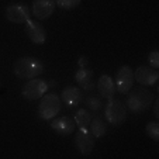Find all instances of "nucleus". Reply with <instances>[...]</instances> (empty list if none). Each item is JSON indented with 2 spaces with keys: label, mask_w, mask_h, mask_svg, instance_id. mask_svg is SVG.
<instances>
[{
  "label": "nucleus",
  "mask_w": 159,
  "mask_h": 159,
  "mask_svg": "<svg viewBox=\"0 0 159 159\" xmlns=\"http://www.w3.org/2000/svg\"><path fill=\"white\" fill-rule=\"evenodd\" d=\"M13 72L18 79H34L44 72V63L33 57H24L16 61Z\"/></svg>",
  "instance_id": "f257e3e1"
},
{
  "label": "nucleus",
  "mask_w": 159,
  "mask_h": 159,
  "mask_svg": "<svg viewBox=\"0 0 159 159\" xmlns=\"http://www.w3.org/2000/svg\"><path fill=\"white\" fill-rule=\"evenodd\" d=\"M127 94H128V97H127V107L134 114L144 113L145 110L149 108V106L153 102V94L148 89H144V87H137L132 92H128Z\"/></svg>",
  "instance_id": "f03ea898"
},
{
  "label": "nucleus",
  "mask_w": 159,
  "mask_h": 159,
  "mask_svg": "<svg viewBox=\"0 0 159 159\" xmlns=\"http://www.w3.org/2000/svg\"><path fill=\"white\" fill-rule=\"evenodd\" d=\"M61 97L55 93H45L38 104V117L41 120H51L61 111Z\"/></svg>",
  "instance_id": "7ed1b4c3"
},
{
  "label": "nucleus",
  "mask_w": 159,
  "mask_h": 159,
  "mask_svg": "<svg viewBox=\"0 0 159 159\" xmlns=\"http://www.w3.org/2000/svg\"><path fill=\"white\" fill-rule=\"evenodd\" d=\"M104 118L111 125L120 127L127 120V110L124 103L114 97L108 99V103L104 107Z\"/></svg>",
  "instance_id": "20e7f679"
},
{
  "label": "nucleus",
  "mask_w": 159,
  "mask_h": 159,
  "mask_svg": "<svg viewBox=\"0 0 159 159\" xmlns=\"http://www.w3.org/2000/svg\"><path fill=\"white\" fill-rule=\"evenodd\" d=\"M48 83L41 79H28V82L24 84L23 90H21V94L25 100L28 102H34V100H38L44 96L47 92H48Z\"/></svg>",
  "instance_id": "39448f33"
},
{
  "label": "nucleus",
  "mask_w": 159,
  "mask_h": 159,
  "mask_svg": "<svg viewBox=\"0 0 159 159\" xmlns=\"http://www.w3.org/2000/svg\"><path fill=\"white\" fill-rule=\"evenodd\" d=\"M116 92L121 94H127L129 90L132 89L134 84V72L128 65L121 66L117 70V76H116Z\"/></svg>",
  "instance_id": "423d86ee"
},
{
  "label": "nucleus",
  "mask_w": 159,
  "mask_h": 159,
  "mask_svg": "<svg viewBox=\"0 0 159 159\" xmlns=\"http://www.w3.org/2000/svg\"><path fill=\"white\" fill-rule=\"evenodd\" d=\"M31 11L28 9V6L21 3H13L10 6H7L6 9V17L10 23L14 24H25V21L30 20Z\"/></svg>",
  "instance_id": "0eeeda50"
},
{
  "label": "nucleus",
  "mask_w": 159,
  "mask_h": 159,
  "mask_svg": "<svg viewBox=\"0 0 159 159\" xmlns=\"http://www.w3.org/2000/svg\"><path fill=\"white\" fill-rule=\"evenodd\" d=\"M75 145L82 155L87 156L92 153V151L94 148V137L90 134L89 129L79 128V131L76 132V137H75Z\"/></svg>",
  "instance_id": "6e6552de"
},
{
  "label": "nucleus",
  "mask_w": 159,
  "mask_h": 159,
  "mask_svg": "<svg viewBox=\"0 0 159 159\" xmlns=\"http://www.w3.org/2000/svg\"><path fill=\"white\" fill-rule=\"evenodd\" d=\"M134 80H137L142 86H153L159 80V73L153 68L139 66L134 72Z\"/></svg>",
  "instance_id": "1a4fd4ad"
},
{
  "label": "nucleus",
  "mask_w": 159,
  "mask_h": 159,
  "mask_svg": "<svg viewBox=\"0 0 159 159\" xmlns=\"http://www.w3.org/2000/svg\"><path fill=\"white\" fill-rule=\"evenodd\" d=\"M57 3L55 0H34L33 2V14L37 20H47L55 11Z\"/></svg>",
  "instance_id": "9d476101"
},
{
  "label": "nucleus",
  "mask_w": 159,
  "mask_h": 159,
  "mask_svg": "<svg viewBox=\"0 0 159 159\" xmlns=\"http://www.w3.org/2000/svg\"><path fill=\"white\" fill-rule=\"evenodd\" d=\"M25 33H27L28 38L31 39V42H34L37 45H42L45 42V39H47L45 28L39 23L33 21L31 18L25 21Z\"/></svg>",
  "instance_id": "9b49d317"
},
{
  "label": "nucleus",
  "mask_w": 159,
  "mask_h": 159,
  "mask_svg": "<svg viewBox=\"0 0 159 159\" xmlns=\"http://www.w3.org/2000/svg\"><path fill=\"white\" fill-rule=\"evenodd\" d=\"M75 120L70 117H58L52 120L51 123V128L57 132L61 137H66V135H70L73 131H75Z\"/></svg>",
  "instance_id": "f8f14e48"
},
{
  "label": "nucleus",
  "mask_w": 159,
  "mask_h": 159,
  "mask_svg": "<svg viewBox=\"0 0 159 159\" xmlns=\"http://www.w3.org/2000/svg\"><path fill=\"white\" fill-rule=\"evenodd\" d=\"M83 96H82V92L79 87L76 86H68L62 90L61 93V100L65 103L68 107H76L79 103L82 102Z\"/></svg>",
  "instance_id": "ddd939ff"
},
{
  "label": "nucleus",
  "mask_w": 159,
  "mask_h": 159,
  "mask_svg": "<svg viewBox=\"0 0 159 159\" xmlns=\"http://www.w3.org/2000/svg\"><path fill=\"white\" fill-rule=\"evenodd\" d=\"M97 90H99L100 96L103 99H111L114 97V93H116V84H114V80L111 79V76L108 75H102L100 79L97 80Z\"/></svg>",
  "instance_id": "4468645a"
},
{
  "label": "nucleus",
  "mask_w": 159,
  "mask_h": 159,
  "mask_svg": "<svg viewBox=\"0 0 159 159\" xmlns=\"http://www.w3.org/2000/svg\"><path fill=\"white\" fill-rule=\"evenodd\" d=\"M75 80L80 84V87L86 92H92L94 89L93 83V70L87 68H79L75 73Z\"/></svg>",
  "instance_id": "2eb2a0df"
},
{
  "label": "nucleus",
  "mask_w": 159,
  "mask_h": 159,
  "mask_svg": "<svg viewBox=\"0 0 159 159\" xmlns=\"http://www.w3.org/2000/svg\"><path fill=\"white\" fill-rule=\"evenodd\" d=\"M89 131L94 138H102V137H104L106 132H107V123H106V120H103L99 116L92 118L90 125H89Z\"/></svg>",
  "instance_id": "dca6fc26"
},
{
  "label": "nucleus",
  "mask_w": 159,
  "mask_h": 159,
  "mask_svg": "<svg viewBox=\"0 0 159 159\" xmlns=\"http://www.w3.org/2000/svg\"><path fill=\"white\" fill-rule=\"evenodd\" d=\"M73 120H75V124L80 129H89L90 121H92V114L87 110H84V108H80V110L76 111Z\"/></svg>",
  "instance_id": "f3484780"
},
{
  "label": "nucleus",
  "mask_w": 159,
  "mask_h": 159,
  "mask_svg": "<svg viewBox=\"0 0 159 159\" xmlns=\"http://www.w3.org/2000/svg\"><path fill=\"white\" fill-rule=\"evenodd\" d=\"M147 134L148 137L153 139L155 142H159V124L156 121H152V123H148L147 124Z\"/></svg>",
  "instance_id": "a211bd4d"
},
{
  "label": "nucleus",
  "mask_w": 159,
  "mask_h": 159,
  "mask_svg": "<svg viewBox=\"0 0 159 159\" xmlns=\"http://www.w3.org/2000/svg\"><path fill=\"white\" fill-rule=\"evenodd\" d=\"M82 0H55V3L62 10H72L80 4Z\"/></svg>",
  "instance_id": "6ab92c4d"
},
{
  "label": "nucleus",
  "mask_w": 159,
  "mask_h": 159,
  "mask_svg": "<svg viewBox=\"0 0 159 159\" xmlns=\"http://www.w3.org/2000/svg\"><path fill=\"white\" fill-rule=\"evenodd\" d=\"M86 106L89 108H92V111H94V113H96V111H99L100 108H102V102H100L99 97L92 96V97H87Z\"/></svg>",
  "instance_id": "aec40b11"
},
{
  "label": "nucleus",
  "mask_w": 159,
  "mask_h": 159,
  "mask_svg": "<svg viewBox=\"0 0 159 159\" xmlns=\"http://www.w3.org/2000/svg\"><path fill=\"white\" fill-rule=\"evenodd\" d=\"M148 62H149V66L153 68V69H158L159 68V52L158 51H152L149 55H148Z\"/></svg>",
  "instance_id": "412c9836"
},
{
  "label": "nucleus",
  "mask_w": 159,
  "mask_h": 159,
  "mask_svg": "<svg viewBox=\"0 0 159 159\" xmlns=\"http://www.w3.org/2000/svg\"><path fill=\"white\" fill-rule=\"evenodd\" d=\"M78 65H79V68H87V58L84 57V55L79 57V59H78Z\"/></svg>",
  "instance_id": "4be33fe9"
},
{
  "label": "nucleus",
  "mask_w": 159,
  "mask_h": 159,
  "mask_svg": "<svg viewBox=\"0 0 159 159\" xmlns=\"http://www.w3.org/2000/svg\"><path fill=\"white\" fill-rule=\"evenodd\" d=\"M153 117L158 120L159 118V99L155 100V104H153Z\"/></svg>",
  "instance_id": "5701e85b"
}]
</instances>
